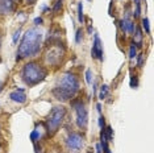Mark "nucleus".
I'll list each match as a JSON object with an SVG mask.
<instances>
[{
    "label": "nucleus",
    "mask_w": 154,
    "mask_h": 153,
    "mask_svg": "<svg viewBox=\"0 0 154 153\" xmlns=\"http://www.w3.org/2000/svg\"><path fill=\"white\" fill-rule=\"evenodd\" d=\"M99 127L101 128V130H104V116L99 117Z\"/></svg>",
    "instance_id": "a878e982"
},
{
    "label": "nucleus",
    "mask_w": 154,
    "mask_h": 153,
    "mask_svg": "<svg viewBox=\"0 0 154 153\" xmlns=\"http://www.w3.org/2000/svg\"><path fill=\"white\" fill-rule=\"evenodd\" d=\"M83 41V30L82 29H78L75 33V42L76 44H80Z\"/></svg>",
    "instance_id": "a211bd4d"
},
{
    "label": "nucleus",
    "mask_w": 154,
    "mask_h": 153,
    "mask_svg": "<svg viewBox=\"0 0 154 153\" xmlns=\"http://www.w3.org/2000/svg\"><path fill=\"white\" fill-rule=\"evenodd\" d=\"M9 98L16 103H25L26 102V95H25L24 89H19V90L12 91L11 94H9Z\"/></svg>",
    "instance_id": "9b49d317"
},
{
    "label": "nucleus",
    "mask_w": 154,
    "mask_h": 153,
    "mask_svg": "<svg viewBox=\"0 0 154 153\" xmlns=\"http://www.w3.org/2000/svg\"><path fill=\"white\" fill-rule=\"evenodd\" d=\"M65 116H66V108L63 106H57L51 108L46 119V131L50 136L58 131V128L63 123Z\"/></svg>",
    "instance_id": "20e7f679"
},
{
    "label": "nucleus",
    "mask_w": 154,
    "mask_h": 153,
    "mask_svg": "<svg viewBox=\"0 0 154 153\" xmlns=\"http://www.w3.org/2000/svg\"><path fill=\"white\" fill-rule=\"evenodd\" d=\"M96 108H97V111H99V112H100V111H101V106H100V104H97V106H96Z\"/></svg>",
    "instance_id": "c756f323"
},
{
    "label": "nucleus",
    "mask_w": 154,
    "mask_h": 153,
    "mask_svg": "<svg viewBox=\"0 0 154 153\" xmlns=\"http://www.w3.org/2000/svg\"><path fill=\"white\" fill-rule=\"evenodd\" d=\"M136 57H137V49H136L134 42H132L131 46H129V58H131V60H134Z\"/></svg>",
    "instance_id": "ddd939ff"
},
{
    "label": "nucleus",
    "mask_w": 154,
    "mask_h": 153,
    "mask_svg": "<svg viewBox=\"0 0 154 153\" xmlns=\"http://www.w3.org/2000/svg\"><path fill=\"white\" fill-rule=\"evenodd\" d=\"M83 142H85V139L80 133L78 132H71L67 137H66V145L70 151H79L80 148L83 147Z\"/></svg>",
    "instance_id": "0eeeda50"
},
{
    "label": "nucleus",
    "mask_w": 154,
    "mask_h": 153,
    "mask_svg": "<svg viewBox=\"0 0 154 153\" xmlns=\"http://www.w3.org/2000/svg\"><path fill=\"white\" fill-rule=\"evenodd\" d=\"M107 95H108V86L107 85H103L100 87V92H99V99H106L107 98Z\"/></svg>",
    "instance_id": "4468645a"
},
{
    "label": "nucleus",
    "mask_w": 154,
    "mask_h": 153,
    "mask_svg": "<svg viewBox=\"0 0 154 153\" xmlns=\"http://www.w3.org/2000/svg\"><path fill=\"white\" fill-rule=\"evenodd\" d=\"M134 23L132 21L129 17H124L122 20H120V28L122 30V33H129L132 34L133 30H134Z\"/></svg>",
    "instance_id": "1a4fd4ad"
},
{
    "label": "nucleus",
    "mask_w": 154,
    "mask_h": 153,
    "mask_svg": "<svg viewBox=\"0 0 154 153\" xmlns=\"http://www.w3.org/2000/svg\"><path fill=\"white\" fill-rule=\"evenodd\" d=\"M61 8H62V0H55L54 5H53V12L58 13L59 11H61Z\"/></svg>",
    "instance_id": "6ab92c4d"
},
{
    "label": "nucleus",
    "mask_w": 154,
    "mask_h": 153,
    "mask_svg": "<svg viewBox=\"0 0 154 153\" xmlns=\"http://www.w3.org/2000/svg\"><path fill=\"white\" fill-rule=\"evenodd\" d=\"M92 30H94L92 25H88V34H92Z\"/></svg>",
    "instance_id": "c85d7f7f"
},
{
    "label": "nucleus",
    "mask_w": 154,
    "mask_h": 153,
    "mask_svg": "<svg viewBox=\"0 0 154 153\" xmlns=\"http://www.w3.org/2000/svg\"><path fill=\"white\" fill-rule=\"evenodd\" d=\"M42 38L44 34L38 28L28 29L21 38V42L19 44V48H17V60L37 55L41 50V46H42Z\"/></svg>",
    "instance_id": "f257e3e1"
},
{
    "label": "nucleus",
    "mask_w": 154,
    "mask_h": 153,
    "mask_svg": "<svg viewBox=\"0 0 154 153\" xmlns=\"http://www.w3.org/2000/svg\"><path fill=\"white\" fill-rule=\"evenodd\" d=\"M142 55L143 54H138V58H137V66H138V67H141V66H142V61H143Z\"/></svg>",
    "instance_id": "393cba45"
},
{
    "label": "nucleus",
    "mask_w": 154,
    "mask_h": 153,
    "mask_svg": "<svg viewBox=\"0 0 154 153\" xmlns=\"http://www.w3.org/2000/svg\"><path fill=\"white\" fill-rule=\"evenodd\" d=\"M91 55L92 58L95 60H99V61H103L104 57H103V42H101L99 34L95 33L94 36V45H92V49H91Z\"/></svg>",
    "instance_id": "6e6552de"
},
{
    "label": "nucleus",
    "mask_w": 154,
    "mask_h": 153,
    "mask_svg": "<svg viewBox=\"0 0 154 153\" xmlns=\"http://www.w3.org/2000/svg\"><path fill=\"white\" fill-rule=\"evenodd\" d=\"M40 137H41V133H40V131L37 130H33L32 131V133H30V140H32L33 142H37L38 140H40Z\"/></svg>",
    "instance_id": "f3484780"
},
{
    "label": "nucleus",
    "mask_w": 154,
    "mask_h": 153,
    "mask_svg": "<svg viewBox=\"0 0 154 153\" xmlns=\"http://www.w3.org/2000/svg\"><path fill=\"white\" fill-rule=\"evenodd\" d=\"M20 33H21V29H17L15 34H13V38H12V41H13V44H16L17 41H19V37H20Z\"/></svg>",
    "instance_id": "5701e85b"
},
{
    "label": "nucleus",
    "mask_w": 154,
    "mask_h": 153,
    "mask_svg": "<svg viewBox=\"0 0 154 153\" xmlns=\"http://www.w3.org/2000/svg\"><path fill=\"white\" fill-rule=\"evenodd\" d=\"M28 2H29V3H30V4H33V3H34V2H36V0H28Z\"/></svg>",
    "instance_id": "7c9ffc66"
},
{
    "label": "nucleus",
    "mask_w": 154,
    "mask_h": 153,
    "mask_svg": "<svg viewBox=\"0 0 154 153\" xmlns=\"http://www.w3.org/2000/svg\"><path fill=\"white\" fill-rule=\"evenodd\" d=\"M78 20H79L80 24L85 23V15H83V4L82 3L78 4Z\"/></svg>",
    "instance_id": "2eb2a0df"
},
{
    "label": "nucleus",
    "mask_w": 154,
    "mask_h": 153,
    "mask_svg": "<svg viewBox=\"0 0 154 153\" xmlns=\"http://www.w3.org/2000/svg\"><path fill=\"white\" fill-rule=\"evenodd\" d=\"M65 55V48L61 44H53V46H50V49L48 50L46 55H45V60L49 65L51 66H57L62 62Z\"/></svg>",
    "instance_id": "423d86ee"
},
{
    "label": "nucleus",
    "mask_w": 154,
    "mask_h": 153,
    "mask_svg": "<svg viewBox=\"0 0 154 153\" xmlns=\"http://www.w3.org/2000/svg\"><path fill=\"white\" fill-rule=\"evenodd\" d=\"M0 45H2V36H0Z\"/></svg>",
    "instance_id": "2f4dec72"
},
{
    "label": "nucleus",
    "mask_w": 154,
    "mask_h": 153,
    "mask_svg": "<svg viewBox=\"0 0 154 153\" xmlns=\"http://www.w3.org/2000/svg\"><path fill=\"white\" fill-rule=\"evenodd\" d=\"M42 23H44V20L41 19V17H36V19H34V24H36V25H41Z\"/></svg>",
    "instance_id": "bb28decb"
},
{
    "label": "nucleus",
    "mask_w": 154,
    "mask_h": 153,
    "mask_svg": "<svg viewBox=\"0 0 154 153\" xmlns=\"http://www.w3.org/2000/svg\"><path fill=\"white\" fill-rule=\"evenodd\" d=\"M96 153H101V145L96 144Z\"/></svg>",
    "instance_id": "cd10ccee"
},
{
    "label": "nucleus",
    "mask_w": 154,
    "mask_h": 153,
    "mask_svg": "<svg viewBox=\"0 0 154 153\" xmlns=\"http://www.w3.org/2000/svg\"><path fill=\"white\" fill-rule=\"evenodd\" d=\"M137 85H138V83H137V78H136V75H132V81H131V86H132V87H133V89H136V87H137Z\"/></svg>",
    "instance_id": "b1692460"
},
{
    "label": "nucleus",
    "mask_w": 154,
    "mask_h": 153,
    "mask_svg": "<svg viewBox=\"0 0 154 153\" xmlns=\"http://www.w3.org/2000/svg\"><path fill=\"white\" fill-rule=\"evenodd\" d=\"M142 28L145 29V32L148 33V34H150V27H149V20L146 19V17H143L142 19Z\"/></svg>",
    "instance_id": "412c9836"
},
{
    "label": "nucleus",
    "mask_w": 154,
    "mask_h": 153,
    "mask_svg": "<svg viewBox=\"0 0 154 153\" xmlns=\"http://www.w3.org/2000/svg\"><path fill=\"white\" fill-rule=\"evenodd\" d=\"M79 91V81L75 74L72 73H66L57 81L54 89H53V95L55 99L66 102L75 96V94Z\"/></svg>",
    "instance_id": "f03ea898"
},
{
    "label": "nucleus",
    "mask_w": 154,
    "mask_h": 153,
    "mask_svg": "<svg viewBox=\"0 0 154 153\" xmlns=\"http://www.w3.org/2000/svg\"><path fill=\"white\" fill-rule=\"evenodd\" d=\"M104 133H106L108 141H112V140H113V133H112V128H111V127H107L106 130H104Z\"/></svg>",
    "instance_id": "aec40b11"
},
{
    "label": "nucleus",
    "mask_w": 154,
    "mask_h": 153,
    "mask_svg": "<svg viewBox=\"0 0 154 153\" xmlns=\"http://www.w3.org/2000/svg\"><path fill=\"white\" fill-rule=\"evenodd\" d=\"M133 38H134V45L137 46H141L142 45V30L138 25L134 27V30H133Z\"/></svg>",
    "instance_id": "f8f14e48"
},
{
    "label": "nucleus",
    "mask_w": 154,
    "mask_h": 153,
    "mask_svg": "<svg viewBox=\"0 0 154 153\" xmlns=\"http://www.w3.org/2000/svg\"><path fill=\"white\" fill-rule=\"evenodd\" d=\"M90 153H91V152H90Z\"/></svg>",
    "instance_id": "473e14b6"
},
{
    "label": "nucleus",
    "mask_w": 154,
    "mask_h": 153,
    "mask_svg": "<svg viewBox=\"0 0 154 153\" xmlns=\"http://www.w3.org/2000/svg\"><path fill=\"white\" fill-rule=\"evenodd\" d=\"M134 4H136V11L133 12V16L140 17L141 16V0H134Z\"/></svg>",
    "instance_id": "dca6fc26"
},
{
    "label": "nucleus",
    "mask_w": 154,
    "mask_h": 153,
    "mask_svg": "<svg viewBox=\"0 0 154 153\" xmlns=\"http://www.w3.org/2000/svg\"><path fill=\"white\" fill-rule=\"evenodd\" d=\"M15 9V3L13 0H0V15H7L11 13Z\"/></svg>",
    "instance_id": "9d476101"
},
{
    "label": "nucleus",
    "mask_w": 154,
    "mask_h": 153,
    "mask_svg": "<svg viewBox=\"0 0 154 153\" xmlns=\"http://www.w3.org/2000/svg\"><path fill=\"white\" fill-rule=\"evenodd\" d=\"M71 107L75 108L76 112V126L80 130H86L88 126V111H87L86 104L80 99H75L71 102Z\"/></svg>",
    "instance_id": "39448f33"
},
{
    "label": "nucleus",
    "mask_w": 154,
    "mask_h": 153,
    "mask_svg": "<svg viewBox=\"0 0 154 153\" xmlns=\"http://www.w3.org/2000/svg\"><path fill=\"white\" fill-rule=\"evenodd\" d=\"M48 75V70L44 67L42 65H40L38 62H28L24 65L21 70V78L25 85L28 86H36L40 82H42Z\"/></svg>",
    "instance_id": "7ed1b4c3"
},
{
    "label": "nucleus",
    "mask_w": 154,
    "mask_h": 153,
    "mask_svg": "<svg viewBox=\"0 0 154 153\" xmlns=\"http://www.w3.org/2000/svg\"><path fill=\"white\" fill-rule=\"evenodd\" d=\"M86 82L91 85V82H92V71L90 70V69H87L86 70Z\"/></svg>",
    "instance_id": "4be33fe9"
}]
</instances>
